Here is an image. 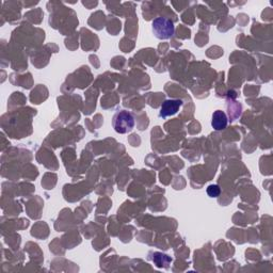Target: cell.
Wrapping results in <instances>:
<instances>
[{
  "instance_id": "cell-1",
  "label": "cell",
  "mask_w": 273,
  "mask_h": 273,
  "mask_svg": "<svg viewBox=\"0 0 273 273\" xmlns=\"http://www.w3.org/2000/svg\"><path fill=\"white\" fill-rule=\"evenodd\" d=\"M112 126L118 133H128L134 127L133 115L127 110L118 111L112 118Z\"/></svg>"
},
{
  "instance_id": "cell-2",
  "label": "cell",
  "mask_w": 273,
  "mask_h": 273,
  "mask_svg": "<svg viewBox=\"0 0 273 273\" xmlns=\"http://www.w3.org/2000/svg\"><path fill=\"white\" fill-rule=\"evenodd\" d=\"M152 29L154 36L159 40H169L174 36L175 26L171 19L166 17H157L153 20Z\"/></svg>"
},
{
  "instance_id": "cell-3",
  "label": "cell",
  "mask_w": 273,
  "mask_h": 273,
  "mask_svg": "<svg viewBox=\"0 0 273 273\" xmlns=\"http://www.w3.org/2000/svg\"><path fill=\"white\" fill-rule=\"evenodd\" d=\"M182 106H183L182 99H166L161 105L159 117L162 119L172 117V115L180 111Z\"/></svg>"
},
{
  "instance_id": "cell-4",
  "label": "cell",
  "mask_w": 273,
  "mask_h": 273,
  "mask_svg": "<svg viewBox=\"0 0 273 273\" xmlns=\"http://www.w3.org/2000/svg\"><path fill=\"white\" fill-rule=\"evenodd\" d=\"M227 123H228V119L224 111L217 110L214 112L212 126L215 130H223L224 128H226Z\"/></svg>"
},
{
  "instance_id": "cell-5",
  "label": "cell",
  "mask_w": 273,
  "mask_h": 273,
  "mask_svg": "<svg viewBox=\"0 0 273 273\" xmlns=\"http://www.w3.org/2000/svg\"><path fill=\"white\" fill-rule=\"evenodd\" d=\"M221 193V189L218 185H211L207 188V194L211 197H218Z\"/></svg>"
}]
</instances>
